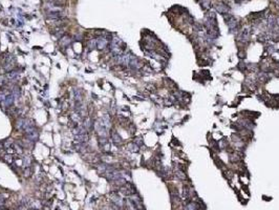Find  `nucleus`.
Wrapping results in <instances>:
<instances>
[{"mask_svg": "<svg viewBox=\"0 0 279 210\" xmlns=\"http://www.w3.org/2000/svg\"><path fill=\"white\" fill-rule=\"evenodd\" d=\"M23 121L24 119L23 118H19L18 120H17V122H16V128L17 129H22V126H23Z\"/></svg>", "mask_w": 279, "mask_h": 210, "instance_id": "7", "label": "nucleus"}, {"mask_svg": "<svg viewBox=\"0 0 279 210\" xmlns=\"http://www.w3.org/2000/svg\"><path fill=\"white\" fill-rule=\"evenodd\" d=\"M71 38L69 36H63L62 38L60 39V41H59V43H60L61 46H66V45L71 44Z\"/></svg>", "mask_w": 279, "mask_h": 210, "instance_id": "5", "label": "nucleus"}, {"mask_svg": "<svg viewBox=\"0 0 279 210\" xmlns=\"http://www.w3.org/2000/svg\"><path fill=\"white\" fill-rule=\"evenodd\" d=\"M31 127H35V122H34V120H31V119H24L22 129H23V130H25V129L31 128Z\"/></svg>", "mask_w": 279, "mask_h": 210, "instance_id": "4", "label": "nucleus"}, {"mask_svg": "<svg viewBox=\"0 0 279 210\" xmlns=\"http://www.w3.org/2000/svg\"><path fill=\"white\" fill-rule=\"evenodd\" d=\"M107 44H108V41H107V39L105 38V37H98V39H96V46H98V48L99 50H104L105 47L107 46Z\"/></svg>", "mask_w": 279, "mask_h": 210, "instance_id": "2", "label": "nucleus"}, {"mask_svg": "<svg viewBox=\"0 0 279 210\" xmlns=\"http://www.w3.org/2000/svg\"><path fill=\"white\" fill-rule=\"evenodd\" d=\"M75 94V102H83V92L80 88L73 89Z\"/></svg>", "mask_w": 279, "mask_h": 210, "instance_id": "3", "label": "nucleus"}, {"mask_svg": "<svg viewBox=\"0 0 279 210\" xmlns=\"http://www.w3.org/2000/svg\"><path fill=\"white\" fill-rule=\"evenodd\" d=\"M88 134H80V136H76V140L79 142V143H86L87 141H88Z\"/></svg>", "mask_w": 279, "mask_h": 210, "instance_id": "6", "label": "nucleus"}, {"mask_svg": "<svg viewBox=\"0 0 279 210\" xmlns=\"http://www.w3.org/2000/svg\"><path fill=\"white\" fill-rule=\"evenodd\" d=\"M24 136L26 138V140H29L31 142H35L39 139V131L36 127H31V128H27L24 130Z\"/></svg>", "mask_w": 279, "mask_h": 210, "instance_id": "1", "label": "nucleus"}, {"mask_svg": "<svg viewBox=\"0 0 279 210\" xmlns=\"http://www.w3.org/2000/svg\"><path fill=\"white\" fill-rule=\"evenodd\" d=\"M111 136H112V139H113V141H115V143H119V142L122 141V140H121V136L117 134H115V132H111Z\"/></svg>", "mask_w": 279, "mask_h": 210, "instance_id": "8", "label": "nucleus"}]
</instances>
